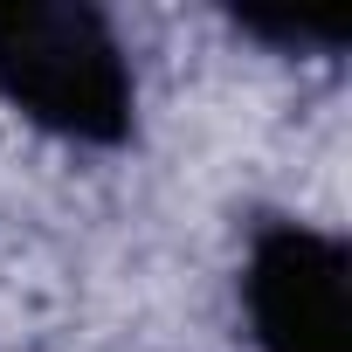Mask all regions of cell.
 Here are the masks:
<instances>
[{"instance_id": "2", "label": "cell", "mask_w": 352, "mask_h": 352, "mask_svg": "<svg viewBox=\"0 0 352 352\" xmlns=\"http://www.w3.org/2000/svg\"><path fill=\"white\" fill-rule=\"evenodd\" d=\"M242 311L263 352H352V263L311 221H263L242 256Z\"/></svg>"}, {"instance_id": "1", "label": "cell", "mask_w": 352, "mask_h": 352, "mask_svg": "<svg viewBox=\"0 0 352 352\" xmlns=\"http://www.w3.org/2000/svg\"><path fill=\"white\" fill-rule=\"evenodd\" d=\"M0 97L69 145H124L138 124L131 56L76 0H0Z\"/></svg>"}, {"instance_id": "3", "label": "cell", "mask_w": 352, "mask_h": 352, "mask_svg": "<svg viewBox=\"0 0 352 352\" xmlns=\"http://www.w3.org/2000/svg\"><path fill=\"white\" fill-rule=\"evenodd\" d=\"M242 28L249 35H276V42H338V28L331 21H290V14H242Z\"/></svg>"}]
</instances>
